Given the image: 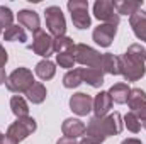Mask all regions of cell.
<instances>
[{
  "mask_svg": "<svg viewBox=\"0 0 146 144\" xmlns=\"http://www.w3.org/2000/svg\"><path fill=\"white\" fill-rule=\"evenodd\" d=\"M124 122L119 112L107 114L106 117H90L88 124H87V131H85V137L95 141L97 144H102L107 137L110 136H117L122 132Z\"/></svg>",
  "mask_w": 146,
  "mask_h": 144,
  "instance_id": "6da1fadb",
  "label": "cell"
},
{
  "mask_svg": "<svg viewBox=\"0 0 146 144\" xmlns=\"http://www.w3.org/2000/svg\"><path fill=\"white\" fill-rule=\"evenodd\" d=\"M29 49L34 54L44 58V59H48L54 53L53 51V37L49 36L46 31L39 29L37 32H34V36H33V44L29 46Z\"/></svg>",
  "mask_w": 146,
  "mask_h": 144,
  "instance_id": "9c48e42d",
  "label": "cell"
},
{
  "mask_svg": "<svg viewBox=\"0 0 146 144\" xmlns=\"http://www.w3.org/2000/svg\"><path fill=\"white\" fill-rule=\"evenodd\" d=\"M14 22V14L9 7L0 5V27L2 29H9Z\"/></svg>",
  "mask_w": 146,
  "mask_h": 144,
  "instance_id": "f1b7e54d",
  "label": "cell"
},
{
  "mask_svg": "<svg viewBox=\"0 0 146 144\" xmlns=\"http://www.w3.org/2000/svg\"><path fill=\"white\" fill-rule=\"evenodd\" d=\"M100 70L112 76L121 75V58L112 53H104L100 59Z\"/></svg>",
  "mask_w": 146,
  "mask_h": 144,
  "instance_id": "2e32d148",
  "label": "cell"
},
{
  "mask_svg": "<svg viewBox=\"0 0 146 144\" xmlns=\"http://www.w3.org/2000/svg\"><path fill=\"white\" fill-rule=\"evenodd\" d=\"M44 20H46V27H48V34L53 37L65 36L66 32V20L65 15L61 12V9L58 5H49L44 10Z\"/></svg>",
  "mask_w": 146,
  "mask_h": 144,
  "instance_id": "277c9868",
  "label": "cell"
},
{
  "mask_svg": "<svg viewBox=\"0 0 146 144\" xmlns=\"http://www.w3.org/2000/svg\"><path fill=\"white\" fill-rule=\"evenodd\" d=\"M112 3H114V9L119 15H129L131 17L133 14H136L141 9L143 0L141 2L139 0H114Z\"/></svg>",
  "mask_w": 146,
  "mask_h": 144,
  "instance_id": "e0dca14e",
  "label": "cell"
},
{
  "mask_svg": "<svg viewBox=\"0 0 146 144\" xmlns=\"http://www.w3.org/2000/svg\"><path fill=\"white\" fill-rule=\"evenodd\" d=\"M56 144H78L76 143V139H70V137H60L58 141H56Z\"/></svg>",
  "mask_w": 146,
  "mask_h": 144,
  "instance_id": "1f68e13d",
  "label": "cell"
},
{
  "mask_svg": "<svg viewBox=\"0 0 146 144\" xmlns=\"http://www.w3.org/2000/svg\"><path fill=\"white\" fill-rule=\"evenodd\" d=\"M117 34V27L110 26V24H100L94 29L92 39L95 41V44H99L100 48H109L114 41V37Z\"/></svg>",
  "mask_w": 146,
  "mask_h": 144,
  "instance_id": "8fae6325",
  "label": "cell"
},
{
  "mask_svg": "<svg viewBox=\"0 0 146 144\" xmlns=\"http://www.w3.org/2000/svg\"><path fill=\"white\" fill-rule=\"evenodd\" d=\"M83 83V78H82V70L80 68H73L70 71L65 73L63 76V87L65 88H76Z\"/></svg>",
  "mask_w": 146,
  "mask_h": 144,
  "instance_id": "d4e9b609",
  "label": "cell"
},
{
  "mask_svg": "<svg viewBox=\"0 0 146 144\" xmlns=\"http://www.w3.org/2000/svg\"><path fill=\"white\" fill-rule=\"evenodd\" d=\"M121 58V75L126 81H138L146 75V49L141 44H131Z\"/></svg>",
  "mask_w": 146,
  "mask_h": 144,
  "instance_id": "7a4b0ae2",
  "label": "cell"
},
{
  "mask_svg": "<svg viewBox=\"0 0 146 144\" xmlns=\"http://www.w3.org/2000/svg\"><path fill=\"white\" fill-rule=\"evenodd\" d=\"M0 144H19V143H15L10 136H7V134H2L0 136Z\"/></svg>",
  "mask_w": 146,
  "mask_h": 144,
  "instance_id": "4dcf8cb0",
  "label": "cell"
},
{
  "mask_svg": "<svg viewBox=\"0 0 146 144\" xmlns=\"http://www.w3.org/2000/svg\"><path fill=\"white\" fill-rule=\"evenodd\" d=\"M129 26L139 41H146V10L139 9L136 14H133L129 17Z\"/></svg>",
  "mask_w": 146,
  "mask_h": 144,
  "instance_id": "5bb4252c",
  "label": "cell"
},
{
  "mask_svg": "<svg viewBox=\"0 0 146 144\" xmlns=\"http://www.w3.org/2000/svg\"><path fill=\"white\" fill-rule=\"evenodd\" d=\"M73 56H75V61L80 63L83 68H100L102 54L100 51L94 49L88 44H75Z\"/></svg>",
  "mask_w": 146,
  "mask_h": 144,
  "instance_id": "8992f818",
  "label": "cell"
},
{
  "mask_svg": "<svg viewBox=\"0 0 146 144\" xmlns=\"http://www.w3.org/2000/svg\"><path fill=\"white\" fill-rule=\"evenodd\" d=\"M34 83H36V80H34L33 71H31L29 68L19 66V68H15L14 71L7 76L5 87H7V90H9V92L21 95V93H26V92L34 85Z\"/></svg>",
  "mask_w": 146,
  "mask_h": 144,
  "instance_id": "3957f363",
  "label": "cell"
},
{
  "mask_svg": "<svg viewBox=\"0 0 146 144\" xmlns=\"http://www.w3.org/2000/svg\"><path fill=\"white\" fill-rule=\"evenodd\" d=\"M7 61H9V54H7L5 48L0 44V68H3V66L7 65Z\"/></svg>",
  "mask_w": 146,
  "mask_h": 144,
  "instance_id": "f546056e",
  "label": "cell"
},
{
  "mask_svg": "<svg viewBox=\"0 0 146 144\" xmlns=\"http://www.w3.org/2000/svg\"><path fill=\"white\" fill-rule=\"evenodd\" d=\"M121 144H143L139 139H136V137H127V139H124Z\"/></svg>",
  "mask_w": 146,
  "mask_h": 144,
  "instance_id": "d6a6232c",
  "label": "cell"
},
{
  "mask_svg": "<svg viewBox=\"0 0 146 144\" xmlns=\"http://www.w3.org/2000/svg\"><path fill=\"white\" fill-rule=\"evenodd\" d=\"M37 124L33 117H22V119H17L15 122H12L7 129V136H10L15 143H21L24 141L26 137H29L33 132H36Z\"/></svg>",
  "mask_w": 146,
  "mask_h": 144,
  "instance_id": "52a82bcc",
  "label": "cell"
},
{
  "mask_svg": "<svg viewBox=\"0 0 146 144\" xmlns=\"http://www.w3.org/2000/svg\"><path fill=\"white\" fill-rule=\"evenodd\" d=\"M3 41H9V42H26L27 41V34H26L22 26L12 24L9 29L3 31Z\"/></svg>",
  "mask_w": 146,
  "mask_h": 144,
  "instance_id": "7402d4cb",
  "label": "cell"
},
{
  "mask_svg": "<svg viewBox=\"0 0 146 144\" xmlns=\"http://www.w3.org/2000/svg\"><path fill=\"white\" fill-rule=\"evenodd\" d=\"M129 92H131L129 85H127V83H122V81L112 85L109 88V95H110V98H112V102H114V104H119V105H122V104L127 102Z\"/></svg>",
  "mask_w": 146,
  "mask_h": 144,
  "instance_id": "d6986e66",
  "label": "cell"
},
{
  "mask_svg": "<svg viewBox=\"0 0 146 144\" xmlns=\"http://www.w3.org/2000/svg\"><path fill=\"white\" fill-rule=\"evenodd\" d=\"M26 95H27V100H29L31 104L39 105V104H42V102L46 100L48 90H46V87H44L41 81H36V83H34V85L26 92Z\"/></svg>",
  "mask_w": 146,
  "mask_h": 144,
  "instance_id": "ffe728a7",
  "label": "cell"
},
{
  "mask_svg": "<svg viewBox=\"0 0 146 144\" xmlns=\"http://www.w3.org/2000/svg\"><path fill=\"white\" fill-rule=\"evenodd\" d=\"M68 12L72 15L73 26L76 29H88L92 24V17L88 14V2L87 0H68L66 3Z\"/></svg>",
  "mask_w": 146,
  "mask_h": 144,
  "instance_id": "5b68a950",
  "label": "cell"
},
{
  "mask_svg": "<svg viewBox=\"0 0 146 144\" xmlns=\"http://www.w3.org/2000/svg\"><path fill=\"white\" fill-rule=\"evenodd\" d=\"M75 49V42H73L72 37L68 36H58L53 37V51L56 54H61V53H72Z\"/></svg>",
  "mask_w": 146,
  "mask_h": 144,
  "instance_id": "cb8c5ba5",
  "label": "cell"
},
{
  "mask_svg": "<svg viewBox=\"0 0 146 144\" xmlns=\"http://www.w3.org/2000/svg\"><path fill=\"white\" fill-rule=\"evenodd\" d=\"M94 15H95V19L102 20L104 24H110L115 27L121 22V15L115 12L114 3L110 0H97L94 3Z\"/></svg>",
  "mask_w": 146,
  "mask_h": 144,
  "instance_id": "ba28073f",
  "label": "cell"
},
{
  "mask_svg": "<svg viewBox=\"0 0 146 144\" xmlns=\"http://www.w3.org/2000/svg\"><path fill=\"white\" fill-rule=\"evenodd\" d=\"M70 110L73 114L80 115V117L88 115L94 110V98L88 93H83V92L73 93L70 97Z\"/></svg>",
  "mask_w": 146,
  "mask_h": 144,
  "instance_id": "30bf717a",
  "label": "cell"
},
{
  "mask_svg": "<svg viewBox=\"0 0 146 144\" xmlns=\"http://www.w3.org/2000/svg\"><path fill=\"white\" fill-rule=\"evenodd\" d=\"M0 34H2V27H0Z\"/></svg>",
  "mask_w": 146,
  "mask_h": 144,
  "instance_id": "8d00e7d4",
  "label": "cell"
},
{
  "mask_svg": "<svg viewBox=\"0 0 146 144\" xmlns=\"http://www.w3.org/2000/svg\"><path fill=\"white\" fill-rule=\"evenodd\" d=\"M122 122H124V126L127 127V131H131L133 134H138V132L141 131V122H139V119L136 117L134 112H127V114L122 117Z\"/></svg>",
  "mask_w": 146,
  "mask_h": 144,
  "instance_id": "4316f807",
  "label": "cell"
},
{
  "mask_svg": "<svg viewBox=\"0 0 146 144\" xmlns=\"http://www.w3.org/2000/svg\"><path fill=\"white\" fill-rule=\"evenodd\" d=\"M145 102H146V92L145 90H141V88H131L129 97H127V102H126L129 105V108H131V112L136 110L141 104H145Z\"/></svg>",
  "mask_w": 146,
  "mask_h": 144,
  "instance_id": "484cf974",
  "label": "cell"
},
{
  "mask_svg": "<svg viewBox=\"0 0 146 144\" xmlns=\"http://www.w3.org/2000/svg\"><path fill=\"white\" fill-rule=\"evenodd\" d=\"M10 110H12V114H14L17 119L29 117V105H27L26 98L21 97V95H14V97L10 98Z\"/></svg>",
  "mask_w": 146,
  "mask_h": 144,
  "instance_id": "603a6c76",
  "label": "cell"
},
{
  "mask_svg": "<svg viewBox=\"0 0 146 144\" xmlns=\"http://www.w3.org/2000/svg\"><path fill=\"white\" fill-rule=\"evenodd\" d=\"M82 70V78L87 85L94 88H100L104 83V71L100 68H80Z\"/></svg>",
  "mask_w": 146,
  "mask_h": 144,
  "instance_id": "ac0fdd59",
  "label": "cell"
},
{
  "mask_svg": "<svg viewBox=\"0 0 146 144\" xmlns=\"http://www.w3.org/2000/svg\"><path fill=\"white\" fill-rule=\"evenodd\" d=\"M112 98H110L109 92H99L94 98V114L95 117H106L109 114V110L112 108Z\"/></svg>",
  "mask_w": 146,
  "mask_h": 144,
  "instance_id": "9a60e30c",
  "label": "cell"
},
{
  "mask_svg": "<svg viewBox=\"0 0 146 144\" xmlns=\"http://www.w3.org/2000/svg\"><path fill=\"white\" fill-rule=\"evenodd\" d=\"M141 127H145V129H146V120H143V122H141Z\"/></svg>",
  "mask_w": 146,
  "mask_h": 144,
  "instance_id": "d590c367",
  "label": "cell"
},
{
  "mask_svg": "<svg viewBox=\"0 0 146 144\" xmlns=\"http://www.w3.org/2000/svg\"><path fill=\"white\" fill-rule=\"evenodd\" d=\"M34 71H36V75L42 81H48V80L54 78V75H56V65L53 61H49V59H41L36 65Z\"/></svg>",
  "mask_w": 146,
  "mask_h": 144,
  "instance_id": "44dd1931",
  "label": "cell"
},
{
  "mask_svg": "<svg viewBox=\"0 0 146 144\" xmlns=\"http://www.w3.org/2000/svg\"><path fill=\"white\" fill-rule=\"evenodd\" d=\"M0 136H2V132H0Z\"/></svg>",
  "mask_w": 146,
  "mask_h": 144,
  "instance_id": "74e56055",
  "label": "cell"
},
{
  "mask_svg": "<svg viewBox=\"0 0 146 144\" xmlns=\"http://www.w3.org/2000/svg\"><path fill=\"white\" fill-rule=\"evenodd\" d=\"M85 131H87V126L80 120V119H66L63 124H61V132L65 137H70V139H76V137H82L85 136Z\"/></svg>",
  "mask_w": 146,
  "mask_h": 144,
  "instance_id": "4fadbf2b",
  "label": "cell"
},
{
  "mask_svg": "<svg viewBox=\"0 0 146 144\" xmlns=\"http://www.w3.org/2000/svg\"><path fill=\"white\" fill-rule=\"evenodd\" d=\"M75 56L72 53H61V54H56V65H60V68H66L68 71L75 66Z\"/></svg>",
  "mask_w": 146,
  "mask_h": 144,
  "instance_id": "83f0119b",
  "label": "cell"
},
{
  "mask_svg": "<svg viewBox=\"0 0 146 144\" xmlns=\"http://www.w3.org/2000/svg\"><path fill=\"white\" fill-rule=\"evenodd\" d=\"M7 81V75H5V70L3 68H0V85L2 83H5Z\"/></svg>",
  "mask_w": 146,
  "mask_h": 144,
  "instance_id": "836d02e7",
  "label": "cell"
},
{
  "mask_svg": "<svg viewBox=\"0 0 146 144\" xmlns=\"http://www.w3.org/2000/svg\"><path fill=\"white\" fill-rule=\"evenodd\" d=\"M17 20H19V26L29 29L31 32H37L41 27V19H39V14L34 10H29V9H22L19 10L17 14Z\"/></svg>",
  "mask_w": 146,
  "mask_h": 144,
  "instance_id": "7c38bea8",
  "label": "cell"
},
{
  "mask_svg": "<svg viewBox=\"0 0 146 144\" xmlns=\"http://www.w3.org/2000/svg\"><path fill=\"white\" fill-rule=\"evenodd\" d=\"M78 144H97L95 143V141H92V139H88V137H85V136H83V137H82V141H80V143Z\"/></svg>",
  "mask_w": 146,
  "mask_h": 144,
  "instance_id": "e575fe53",
  "label": "cell"
}]
</instances>
